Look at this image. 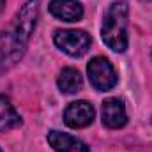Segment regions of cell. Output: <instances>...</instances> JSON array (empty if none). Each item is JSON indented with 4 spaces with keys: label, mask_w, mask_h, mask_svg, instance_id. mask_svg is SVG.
<instances>
[{
    "label": "cell",
    "mask_w": 152,
    "mask_h": 152,
    "mask_svg": "<svg viewBox=\"0 0 152 152\" xmlns=\"http://www.w3.org/2000/svg\"><path fill=\"white\" fill-rule=\"evenodd\" d=\"M50 147L55 152H90V149L87 147L85 142L78 140L73 134H67V133H62V131H50L48 136H46Z\"/></svg>",
    "instance_id": "8"
},
{
    "label": "cell",
    "mask_w": 152,
    "mask_h": 152,
    "mask_svg": "<svg viewBox=\"0 0 152 152\" xmlns=\"http://www.w3.org/2000/svg\"><path fill=\"white\" fill-rule=\"evenodd\" d=\"M0 152H2V149H0Z\"/></svg>",
    "instance_id": "12"
},
{
    "label": "cell",
    "mask_w": 152,
    "mask_h": 152,
    "mask_svg": "<svg viewBox=\"0 0 152 152\" xmlns=\"http://www.w3.org/2000/svg\"><path fill=\"white\" fill-rule=\"evenodd\" d=\"M96 110L88 101H75L69 103L64 112V122L71 129H81L94 122Z\"/></svg>",
    "instance_id": "5"
},
{
    "label": "cell",
    "mask_w": 152,
    "mask_h": 152,
    "mask_svg": "<svg viewBox=\"0 0 152 152\" xmlns=\"http://www.w3.org/2000/svg\"><path fill=\"white\" fill-rule=\"evenodd\" d=\"M48 11L57 20L67 23H76L83 18V5L80 0H51Z\"/></svg>",
    "instance_id": "7"
},
{
    "label": "cell",
    "mask_w": 152,
    "mask_h": 152,
    "mask_svg": "<svg viewBox=\"0 0 152 152\" xmlns=\"http://www.w3.org/2000/svg\"><path fill=\"white\" fill-rule=\"evenodd\" d=\"M87 75L90 85L99 92L112 90L118 83V75L106 57H94L87 66Z\"/></svg>",
    "instance_id": "3"
},
{
    "label": "cell",
    "mask_w": 152,
    "mask_h": 152,
    "mask_svg": "<svg viewBox=\"0 0 152 152\" xmlns=\"http://www.w3.org/2000/svg\"><path fill=\"white\" fill-rule=\"evenodd\" d=\"M101 120L103 126L108 129H120L127 124V113H126V104L118 97H108L103 103L101 108Z\"/></svg>",
    "instance_id": "6"
},
{
    "label": "cell",
    "mask_w": 152,
    "mask_h": 152,
    "mask_svg": "<svg viewBox=\"0 0 152 152\" xmlns=\"http://www.w3.org/2000/svg\"><path fill=\"white\" fill-rule=\"evenodd\" d=\"M57 85H58V88H60L62 94L71 96V94H76V92L81 90L83 78H81L78 69H75V67H66V69L60 71L58 80H57Z\"/></svg>",
    "instance_id": "10"
},
{
    "label": "cell",
    "mask_w": 152,
    "mask_h": 152,
    "mask_svg": "<svg viewBox=\"0 0 152 152\" xmlns=\"http://www.w3.org/2000/svg\"><path fill=\"white\" fill-rule=\"evenodd\" d=\"M41 0H27L7 28L0 32V76L9 73L25 55L39 20Z\"/></svg>",
    "instance_id": "1"
},
{
    "label": "cell",
    "mask_w": 152,
    "mask_h": 152,
    "mask_svg": "<svg viewBox=\"0 0 152 152\" xmlns=\"http://www.w3.org/2000/svg\"><path fill=\"white\" fill-rule=\"evenodd\" d=\"M127 16L129 5L127 0H115L104 12L103 25H101V37L103 42L115 53H122L127 50Z\"/></svg>",
    "instance_id": "2"
},
{
    "label": "cell",
    "mask_w": 152,
    "mask_h": 152,
    "mask_svg": "<svg viewBox=\"0 0 152 152\" xmlns=\"http://www.w3.org/2000/svg\"><path fill=\"white\" fill-rule=\"evenodd\" d=\"M4 7H5V0H0V12L4 11Z\"/></svg>",
    "instance_id": "11"
},
{
    "label": "cell",
    "mask_w": 152,
    "mask_h": 152,
    "mask_svg": "<svg viewBox=\"0 0 152 152\" xmlns=\"http://www.w3.org/2000/svg\"><path fill=\"white\" fill-rule=\"evenodd\" d=\"M53 42L58 50L67 53L69 57H83L92 44L90 36L85 30H57Z\"/></svg>",
    "instance_id": "4"
},
{
    "label": "cell",
    "mask_w": 152,
    "mask_h": 152,
    "mask_svg": "<svg viewBox=\"0 0 152 152\" xmlns=\"http://www.w3.org/2000/svg\"><path fill=\"white\" fill-rule=\"evenodd\" d=\"M21 124H23V120H21L20 113L14 110V106L9 101V97L0 94V133L16 129Z\"/></svg>",
    "instance_id": "9"
}]
</instances>
